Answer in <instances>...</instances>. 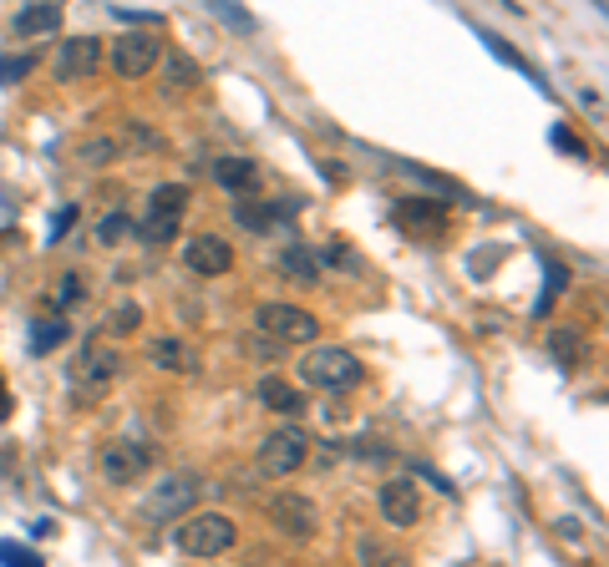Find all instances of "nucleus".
<instances>
[{
    "label": "nucleus",
    "instance_id": "f257e3e1",
    "mask_svg": "<svg viewBox=\"0 0 609 567\" xmlns=\"http://www.w3.org/2000/svg\"><path fill=\"white\" fill-rule=\"evenodd\" d=\"M300 380H305L310 391H330V395L356 391L361 385V360L345 345L305 349V360H300Z\"/></svg>",
    "mask_w": 609,
    "mask_h": 567
},
{
    "label": "nucleus",
    "instance_id": "f03ea898",
    "mask_svg": "<svg viewBox=\"0 0 609 567\" xmlns=\"http://www.w3.org/2000/svg\"><path fill=\"white\" fill-rule=\"evenodd\" d=\"M183 208H188V188L183 183H158L148 193V208H143V223H137L133 238L143 244H173L183 223Z\"/></svg>",
    "mask_w": 609,
    "mask_h": 567
},
{
    "label": "nucleus",
    "instance_id": "7ed1b4c3",
    "mask_svg": "<svg viewBox=\"0 0 609 567\" xmlns=\"http://www.w3.org/2000/svg\"><path fill=\"white\" fill-rule=\"evenodd\" d=\"M173 542H179L183 557H219L239 542V527H234V517H223V511H198V517L179 522Z\"/></svg>",
    "mask_w": 609,
    "mask_h": 567
},
{
    "label": "nucleus",
    "instance_id": "20e7f679",
    "mask_svg": "<svg viewBox=\"0 0 609 567\" xmlns=\"http://www.w3.org/2000/svg\"><path fill=\"white\" fill-rule=\"evenodd\" d=\"M315 441L305 426H280V431H269L265 446H259V471L265 477H295L300 466L310 461Z\"/></svg>",
    "mask_w": 609,
    "mask_h": 567
},
{
    "label": "nucleus",
    "instance_id": "39448f33",
    "mask_svg": "<svg viewBox=\"0 0 609 567\" xmlns=\"http://www.w3.org/2000/svg\"><path fill=\"white\" fill-rule=\"evenodd\" d=\"M254 330L265 340H275V345H310L320 335V320L295 305H259L254 309Z\"/></svg>",
    "mask_w": 609,
    "mask_h": 567
},
{
    "label": "nucleus",
    "instance_id": "423d86ee",
    "mask_svg": "<svg viewBox=\"0 0 609 567\" xmlns=\"http://www.w3.org/2000/svg\"><path fill=\"white\" fill-rule=\"evenodd\" d=\"M107 57H112V72L137 82V76H148L163 61V41L153 30H133V36H118V41L107 46Z\"/></svg>",
    "mask_w": 609,
    "mask_h": 567
},
{
    "label": "nucleus",
    "instance_id": "0eeeda50",
    "mask_svg": "<svg viewBox=\"0 0 609 567\" xmlns=\"http://www.w3.org/2000/svg\"><path fill=\"white\" fill-rule=\"evenodd\" d=\"M265 517L280 527L284 538H310L315 522H320V517H315V502L305 492H275L265 502Z\"/></svg>",
    "mask_w": 609,
    "mask_h": 567
},
{
    "label": "nucleus",
    "instance_id": "6e6552de",
    "mask_svg": "<svg viewBox=\"0 0 609 567\" xmlns=\"http://www.w3.org/2000/svg\"><path fill=\"white\" fill-rule=\"evenodd\" d=\"M148 466H153V452L137 446V441H112V446H102V477L112 486H133Z\"/></svg>",
    "mask_w": 609,
    "mask_h": 567
},
{
    "label": "nucleus",
    "instance_id": "1a4fd4ad",
    "mask_svg": "<svg viewBox=\"0 0 609 567\" xmlns=\"http://www.w3.org/2000/svg\"><path fill=\"white\" fill-rule=\"evenodd\" d=\"M183 263H188L194 274H204V279L229 274V269H234V248L223 244L219 233H198V238L183 244Z\"/></svg>",
    "mask_w": 609,
    "mask_h": 567
},
{
    "label": "nucleus",
    "instance_id": "9d476101",
    "mask_svg": "<svg viewBox=\"0 0 609 567\" xmlns=\"http://www.w3.org/2000/svg\"><path fill=\"white\" fill-rule=\"evenodd\" d=\"M376 507H381V517L391 527H416V517H422V492H416V481L397 477L376 492Z\"/></svg>",
    "mask_w": 609,
    "mask_h": 567
},
{
    "label": "nucleus",
    "instance_id": "9b49d317",
    "mask_svg": "<svg viewBox=\"0 0 609 567\" xmlns=\"http://www.w3.org/2000/svg\"><path fill=\"white\" fill-rule=\"evenodd\" d=\"M97 66H102V41H97V36H72V41H61V51H57L61 82H87Z\"/></svg>",
    "mask_w": 609,
    "mask_h": 567
},
{
    "label": "nucleus",
    "instance_id": "f8f14e48",
    "mask_svg": "<svg viewBox=\"0 0 609 567\" xmlns=\"http://www.w3.org/2000/svg\"><path fill=\"white\" fill-rule=\"evenodd\" d=\"M118 370H122L118 349H107L102 340H87V345H82V355H76V365H72V380H76V385H107Z\"/></svg>",
    "mask_w": 609,
    "mask_h": 567
},
{
    "label": "nucleus",
    "instance_id": "ddd939ff",
    "mask_svg": "<svg viewBox=\"0 0 609 567\" xmlns=\"http://www.w3.org/2000/svg\"><path fill=\"white\" fill-rule=\"evenodd\" d=\"M198 496V481L194 477H168L158 492L143 502V517H153V522H168V517H179L188 502Z\"/></svg>",
    "mask_w": 609,
    "mask_h": 567
},
{
    "label": "nucleus",
    "instance_id": "4468645a",
    "mask_svg": "<svg viewBox=\"0 0 609 567\" xmlns=\"http://www.w3.org/2000/svg\"><path fill=\"white\" fill-rule=\"evenodd\" d=\"M148 360L158 365V370H168V375H198L204 370V360H198L194 345H183V340H148Z\"/></svg>",
    "mask_w": 609,
    "mask_h": 567
},
{
    "label": "nucleus",
    "instance_id": "2eb2a0df",
    "mask_svg": "<svg viewBox=\"0 0 609 567\" xmlns=\"http://www.w3.org/2000/svg\"><path fill=\"white\" fill-rule=\"evenodd\" d=\"M397 223H402L412 238H437V233L447 229V213L442 204H431V198H406V204H397Z\"/></svg>",
    "mask_w": 609,
    "mask_h": 567
},
{
    "label": "nucleus",
    "instance_id": "dca6fc26",
    "mask_svg": "<svg viewBox=\"0 0 609 567\" xmlns=\"http://www.w3.org/2000/svg\"><path fill=\"white\" fill-rule=\"evenodd\" d=\"M295 219V204H249V198H239L234 204V223L249 233H269L280 229V223Z\"/></svg>",
    "mask_w": 609,
    "mask_h": 567
},
{
    "label": "nucleus",
    "instance_id": "f3484780",
    "mask_svg": "<svg viewBox=\"0 0 609 567\" xmlns=\"http://www.w3.org/2000/svg\"><path fill=\"white\" fill-rule=\"evenodd\" d=\"M214 183L229 193H249L259 188V162L254 158H219L214 162Z\"/></svg>",
    "mask_w": 609,
    "mask_h": 567
},
{
    "label": "nucleus",
    "instance_id": "a211bd4d",
    "mask_svg": "<svg viewBox=\"0 0 609 567\" xmlns=\"http://www.w3.org/2000/svg\"><path fill=\"white\" fill-rule=\"evenodd\" d=\"M259 406H265V410H280V416H290V421L310 410V406H305V395H300L295 385H284V380H275V375L259 380Z\"/></svg>",
    "mask_w": 609,
    "mask_h": 567
},
{
    "label": "nucleus",
    "instance_id": "6ab92c4d",
    "mask_svg": "<svg viewBox=\"0 0 609 567\" xmlns=\"http://www.w3.org/2000/svg\"><path fill=\"white\" fill-rule=\"evenodd\" d=\"M549 355L559 370H580L584 365V330H574V324H559V330H549Z\"/></svg>",
    "mask_w": 609,
    "mask_h": 567
},
{
    "label": "nucleus",
    "instance_id": "aec40b11",
    "mask_svg": "<svg viewBox=\"0 0 609 567\" xmlns=\"http://www.w3.org/2000/svg\"><path fill=\"white\" fill-rule=\"evenodd\" d=\"M280 269H284V279H295V284H315V279H320V259H315L305 244H290V248H284V254H280Z\"/></svg>",
    "mask_w": 609,
    "mask_h": 567
},
{
    "label": "nucleus",
    "instance_id": "412c9836",
    "mask_svg": "<svg viewBox=\"0 0 609 567\" xmlns=\"http://www.w3.org/2000/svg\"><path fill=\"white\" fill-rule=\"evenodd\" d=\"M61 26V5H51V0H41V5H26V11L15 15V30L21 36H46V30Z\"/></svg>",
    "mask_w": 609,
    "mask_h": 567
},
{
    "label": "nucleus",
    "instance_id": "4be33fe9",
    "mask_svg": "<svg viewBox=\"0 0 609 567\" xmlns=\"http://www.w3.org/2000/svg\"><path fill=\"white\" fill-rule=\"evenodd\" d=\"M361 567H412V557L402 553V547H391V542L381 538H361Z\"/></svg>",
    "mask_w": 609,
    "mask_h": 567
},
{
    "label": "nucleus",
    "instance_id": "5701e85b",
    "mask_svg": "<svg viewBox=\"0 0 609 567\" xmlns=\"http://www.w3.org/2000/svg\"><path fill=\"white\" fill-rule=\"evenodd\" d=\"M66 340H72V324L66 320H36L31 324V349H36V355H51V349H61Z\"/></svg>",
    "mask_w": 609,
    "mask_h": 567
},
{
    "label": "nucleus",
    "instance_id": "b1692460",
    "mask_svg": "<svg viewBox=\"0 0 609 567\" xmlns=\"http://www.w3.org/2000/svg\"><path fill=\"white\" fill-rule=\"evenodd\" d=\"M198 87V66L188 57H173L168 61V97H179V91H194Z\"/></svg>",
    "mask_w": 609,
    "mask_h": 567
},
{
    "label": "nucleus",
    "instance_id": "393cba45",
    "mask_svg": "<svg viewBox=\"0 0 609 567\" xmlns=\"http://www.w3.org/2000/svg\"><path fill=\"white\" fill-rule=\"evenodd\" d=\"M112 158H118V143H112V137H92V143L76 147V162H82V168H102V162H112Z\"/></svg>",
    "mask_w": 609,
    "mask_h": 567
},
{
    "label": "nucleus",
    "instance_id": "a878e982",
    "mask_svg": "<svg viewBox=\"0 0 609 567\" xmlns=\"http://www.w3.org/2000/svg\"><path fill=\"white\" fill-rule=\"evenodd\" d=\"M133 233H137V223L127 213H112V219L97 223V244L107 248V244H118V238H133Z\"/></svg>",
    "mask_w": 609,
    "mask_h": 567
},
{
    "label": "nucleus",
    "instance_id": "bb28decb",
    "mask_svg": "<svg viewBox=\"0 0 609 567\" xmlns=\"http://www.w3.org/2000/svg\"><path fill=\"white\" fill-rule=\"evenodd\" d=\"M107 330H112V335H137V330H143V309H137V305H118L112 315H107Z\"/></svg>",
    "mask_w": 609,
    "mask_h": 567
},
{
    "label": "nucleus",
    "instance_id": "cd10ccee",
    "mask_svg": "<svg viewBox=\"0 0 609 567\" xmlns=\"http://www.w3.org/2000/svg\"><path fill=\"white\" fill-rule=\"evenodd\" d=\"M564 294V263H549V279H544V294H538L534 315H549V305Z\"/></svg>",
    "mask_w": 609,
    "mask_h": 567
},
{
    "label": "nucleus",
    "instance_id": "c85d7f7f",
    "mask_svg": "<svg viewBox=\"0 0 609 567\" xmlns=\"http://www.w3.org/2000/svg\"><path fill=\"white\" fill-rule=\"evenodd\" d=\"M36 57H0V87H15L21 76H31Z\"/></svg>",
    "mask_w": 609,
    "mask_h": 567
},
{
    "label": "nucleus",
    "instance_id": "c756f323",
    "mask_svg": "<svg viewBox=\"0 0 609 567\" xmlns=\"http://www.w3.org/2000/svg\"><path fill=\"white\" fill-rule=\"evenodd\" d=\"M0 567H41V553L15 547V542H0Z\"/></svg>",
    "mask_w": 609,
    "mask_h": 567
},
{
    "label": "nucleus",
    "instance_id": "7c9ffc66",
    "mask_svg": "<svg viewBox=\"0 0 609 567\" xmlns=\"http://www.w3.org/2000/svg\"><path fill=\"white\" fill-rule=\"evenodd\" d=\"M320 259H326L330 269H361V259L351 254V244H341V238H336V244H326V254H320Z\"/></svg>",
    "mask_w": 609,
    "mask_h": 567
},
{
    "label": "nucleus",
    "instance_id": "2f4dec72",
    "mask_svg": "<svg viewBox=\"0 0 609 567\" xmlns=\"http://www.w3.org/2000/svg\"><path fill=\"white\" fill-rule=\"evenodd\" d=\"M51 299H57V309L76 305V299H82V279H76V274H66V279L57 284V294H51Z\"/></svg>",
    "mask_w": 609,
    "mask_h": 567
},
{
    "label": "nucleus",
    "instance_id": "473e14b6",
    "mask_svg": "<svg viewBox=\"0 0 609 567\" xmlns=\"http://www.w3.org/2000/svg\"><path fill=\"white\" fill-rule=\"evenodd\" d=\"M72 223H76V208H61L57 219H51V238H61V233H72Z\"/></svg>",
    "mask_w": 609,
    "mask_h": 567
},
{
    "label": "nucleus",
    "instance_id": "72a5a7b5",
    "mask_svg": "<svg viewBox=\"0 0 609 567\" xmlns=\"http://www.w3.org/2000/svg\"><path fill=\"white\" fill-rule=\"evenodd\" d=\"M320 168H326L330 183H345V168H341V162H320Z\"/></svg>",
    "mask_w": 609,
    "mask_h": 567
},
{
    "label": "nucleus",
    "instance_id": "f704fd0d",
    "mask_svg": "<svg viewBox=\"0 0 609 567\" xmlns=\"http://www.w3.org/2000/svg\"><path fill=\"white\" fill-rule=\"evenodd\" d=\"M5 416H11V400H5V391H0V421H5Z\"/></svg>",
    "mask_w": 609,
    "mask_h": 567
}]
</instances>
